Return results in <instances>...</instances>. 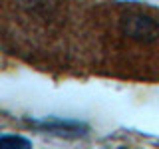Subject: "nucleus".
Returning a JSON list of instances; mask_svg holds the SVG:
<instances>
[{"label":"nucleus","instance_id":"1","mask_svg":"<svg viewBox=\"0 0 159 149\" xmlns=\"http://www.w3.org/2000/svg\"><path fill=\"white\" fill-rule=\"evenodd\" d=\"M123 30L127 36L141 40V42H151L159 38V22L155 18L141 16V14H133L123 20Z\"/></svg>","mask_w":159,"mask_h":149},{"label":"nucleus","instance_id":"2","mask_svg":"<svg viewBox=\"0 0 159 149\" xmlns=\"http://www.w3.org/2000/svg\"><path fill=\"white\" fill-rule=\"evenodd\" d=\"M32 125H38L40 129H48V131H78L80 125L78 123H72V121H52V123H48V121H44V123H32Z\"/></svg>","mask_w":159,"mask_h":149},{"label":"nucleus","instance_id":"3","mask_svg":"<svg viewBox=\"0 0 159 149\" xmlns=\"http://www.w3.org/2000/svg\"><path fill=\"white\" fill-rule=\"evenodd\" d=\"M0 147H32V143L18 135H4L0 137Z\"/></svg>","mask_w":159,"mask_h":149}]
</instances>
